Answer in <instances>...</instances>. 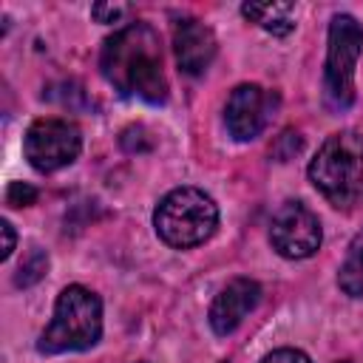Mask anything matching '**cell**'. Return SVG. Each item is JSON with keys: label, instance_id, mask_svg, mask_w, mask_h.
I'll return each mask as SVG.
<instances>
[{"label": "cell", "instance_id": "cell-1", "mask_svg": "<svg viewBox=\"0 0 363 363\" xmlns=\"http://www.w3.org/2000/svg\"><path fill=\"white\" fill-rule=\"evenodd\" d=\"M102 77L125 96L159 105L167 99V77L159 34L147 23H130L102 43Z\"/></svg>", "mask_w": 363, "mask_h": 363}, {"label": "cell", "instance_id": "cell-2", "mask_svg": "<svg viewBox=\"0 0 363 363\" xmlns=\"http://www.w3.org/2000/svg\"><path fill=\"white\" fill-rule=\"evenodd\" d=\"M102 337V301L82 284H71L54 303V318L37 340L40 354L85 352Z\"/></svg>", "mask_w": 363, "mask_h": 363}, {"label": "cell", "instance_id": "cell-3", "mask_svg": "<svg viewBox=\"0 0 363 363\" xmlns=\"http://www.w3.org/2000/svg\"><path fill=\"white\" fill-rule=\"evenodd\" d=\"M309 182L335 207H352L363 196V136L357 130L332 133L309 162Z\"/></svg>", "mask_w": 363, "mask_h": 363}, {"label": "cell", "instance_id": "cell-4", "mask_svg": "<svg viewBox=\"0 0 363 363\" xmlns=\"http://www.w3.org/2000/svg\"><path fill=\"white\" fill-rule=\"evenodd\" d=\"M153 227L173 250L199 247L218 227V204L199 187H176L156 204Z\"/></svg>", "mask_w": 363, "mask_h": 363}, {"label": "cell", "instance_id": "cell-5", "mask_svg": "<svg viewBox=\"0 0 363 363\" xmlns=\"http://www.w3.org/2000/svg\"><path fill=\"white\" fill-rule=\"evenodd\" d=\"M360 51H363V26L352 14H335L326 37L323 99L337 113L354 105V68Z\"/></svg>", "mask_w": 363, "mask_h": 363}, {"label": "cell", "instance_id": "cell-6", "mask_svg": "<svg viewBox=\"0 0 363 363\" xmlns=\"http://www.w3.org/2000/svg\"><path fill=\"white\" fill-rule=\"evenodd\" d=\"M26 159L40 173H54L60 167H68L79 150H82V133L74 122L60 116H43L31 122L23 139Z\"/></svg>", "mask_w": 363, "mask_h": 363}, {"label": "cell", "instance_id": "cell-7", "mask_svg": "<svg viewBox=\"0 0 363 363\" xmlns=\"http://www.w3.org/2000/svg\"><path fill=\"white\" fill-rule=\"evenodd\" d=\"M323 241L318 216L303 201H284L269 218V244L289 261H303L318 252Z\"/></svg>", "mask_w": 363, "mask_h": 363}, {"label": "cell", "instance_id": "cell-8", "mask_svg": "<svg viewBox=\"0 0 363 363\" xmlns=\"http://www.w3.org/2000/svg\"><path fill=\"white\" fill-rule=\"evenodd\" d=\"M275 108H278V96L272 91H267L255 82H244V85H235L227 96L224 125L233 139L250 142L264 133V128L275 116Z\"/></svg>", "mask_w": 363, "mask_h": 363}, {"label": "cell", "instance_id": "cell-9", "mask_svg": "<svg viewBox=\"0 0 363 363\" xmlns=\"http://www.w3.org/2000/svg\"><path fill=\"white\" fill-rule=\"evenodd\" d=\"M216 34L207 23L196 17H182L173 23V51L182 74L201 77L216 60Z\"/></svg>", "mask_w": 363, "mask_h": 363}, {"label": "cell", "instance_id": "cell-10", "mask_svg": "<svg viewBox=\"0 0 363 363\" xmlns=\"http://www.w3.org/2000/svg\"><path fill=\"white\" fill-rule=\"evenodd\" d=\"M261 301V286L252 278H233L227 286H221V292L216 295V301L210 303V329L216 335H230L241 326V320L258 306Z\"/></svg>", "mask_w": 363, "mask_h": 363}, {"label": "cell", "instance_id": "cell-11", "mask_svg": "<svg viewBox=\"0 0 363 363\" xmlns=\"http://www.w3.org/2000/svg\"><path fill=\"white\" fill-rule=\"evenodd\" d=\"M241 14L272 37H286L295 28V6L292 3H244Z\"/></svg>", "mask_w": 363, "mask_h": 363}, {"label": "cell", "instance_id": "cell-12", "mask_svg": "<svg viewBox=\"0 0 363 363\" xmlns=\"http://www.w3.org/2000/svg\"><path fill=\"white\" fill-rule=\"evenodd\" d=\"M337 286L349 295V298H360L363 295V230L352 238L346 258L337 269Z\"/></svg>", "mask_w": 363, "mask_h": 363}, {"label": "cell", "instance_id": "cell-13", "mask_svg": "<svg viewBox=\"0 0 363 363\" xmlns=\"http://www.w3.org/2000/svg\"><path fill=\"white\" fill-rule=\"evenodd\" d=\"M45 269H48V255H45L43 250H31L28 258H26V261L20 264V269H17L14 284H17V286H31V284H37V281L45 275Z\"/></svg>", "mask_w": 363, "mask_h": 363}, {"label": "cell", "instance_id": "cell-14", "mask_svg": "<svg viewBox=\"0 0 363 363\" xmlns=\"http://www.w3.org/2000/svg\"><path fill=\"white\" fill-rule=\"evenodd\" d=\"M6 201L11 207H28L37 201V187H31L28 182H11L6 190Z\"/></svg>", "mask_w": 363, "mask_h": 363}, {"label": "cell", "instance_id": "cell-15", "mask_svg": "<svg viewBox=\"0 0 363 363\" xmlns=\"http://www.w3.org/2000/svg\"><path fill=\"white\" fill-rule=\"evenodd\" d=\"M261 363H312V360H309V354H306V352L284 346V349H275V352H269V354H267Z\"/></svg>", "mask_w": 363, "mask_h": 363}, {"label": "cell", "instance_id": "cell-16", "mask_svg": "<svg viewBox=\"0 0 363 363\" xmlns=\"http://www.w3.org/2000/svg\"><path fill=\"white\" fill-rule=\"evenodd\" d=\"M91 14L99 20V23H116L119 17L128 14V6H105V3H96L91 9Z\"/></svg>", "mask_w": 363, "mask_h": 363}, {"label": "cell", "instance_id": "cell-17", "mask_svg": "<svg viewBox=\"0 0 363 363\" xmlns=\"http://www.w3.org/2000/svg\"><path fill=\"white\" fill-rule=\"evenodd\" d=\"M0 233H3V247H0V261H6V258H9L11 252H14V241H17V238H14V230H11V224H9L6 218L0 221Z\"/></svg>", "mask_w": 363, "mask_h": 363}, {"label": "cell", "instance_id": "cell-18", "mask_svg": "<svg viewBox=\"0 0 363 363\" xmlns=\"http://www.w3.org/2000/svg\"><path fill=\"white\" fill-rule=\"evenodd\" d=\"M343 363H346V360H343Z\"/></svg>", "mask_w": 363, "mask_h": 363}]
</instances>
